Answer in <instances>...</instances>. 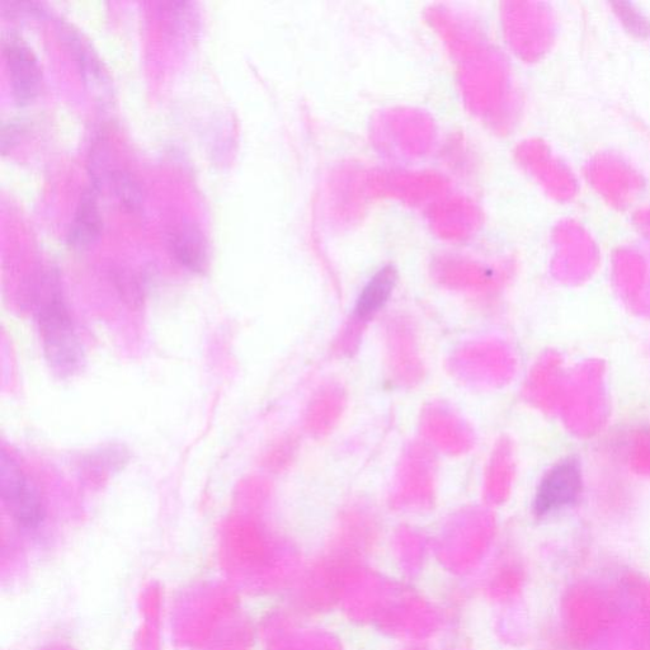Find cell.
Wrapping results in <instances>:
<instances>
[{
    "label": "cell",
    "instance_id": "6da1fadb",
    "mask_svg": "<svg viewBox=\"0 0 650 650\" xmlns=\"http://www.w3.org/2000/svg\"><path fill=\"white\" fill-rule=\"evenodd\" d=\"M35 314L47 364L60 378L83 369L84 350L54 272L41 273L35 286Z\"/></svg>",
    "mask_w": 650,
    "mask_h": 650
},
{
    "label": "cell",
    "instance_id": "7a4b0ae2",
    "mask_svg": "<svg viewBox=\"0 0 650 650\" xmlns=\"http://www.w3.org/2000/svg\"><path fill=\"white\" fill-rule=\"evenodd\" d=\"M0 494L9 513L25 529H36L44 521L45 510L39 492L7 451L0 455Z\"/></svg>",
    "mask_w": 650,
    "mask_h": 650
},
{
    "label": "cell",
    "instance_id": "3957f363",
    "mask_svg": "<svg viewBox=\"0 0 650 650\" xmlns=\"http://www.w3.org/2000/svg\"><path fill=\"white\" fill-rule=\"evenodd\" d=\"M58 32L78 65L84 86L98 102H110L113 96L110 73L86 36L67 21L61 20L58 21Z\"/></svg>",
    "mask_w": 650,
    "mask_h": 650
},
{
    "label": "cell",
    "instance_id": "277c9868",
    "mask_svg": "<svg viewBox=\"0 0 650 650\" xmlns=\"http://www.w3.org/2000/svg\"><path fill=\"white\" fill-rule=\"evenodd\" d=\"M3 55L14 100L20 105L34 101L42 84L41 67L34 51L20 37L8 35L3 40Z\"/></svg>",
    "mask_w": 650,
    "mask_h": 650
},
{
    "label": "cell",
    "instance_id": "5b68a950",
    "mask_svg": "<svg viewBox=\"0 0 650 650\" xmlns=\"http://www.w3.org/2000/svg\"><path fill=\"white\" fill-rule=\"evenodd\" d=\"M581 471L576 461L568 460L546 475L536 496L535 510L545 515L573 502L581 489Z\"/></svg>",
    "mask_w": 650,
    "mask_h": 650
},
{
    "label": "cell",
    "instance_id": "8992f818",
    "mask_svg": "<svg viewBox=\"0 0 650 650\" xmlns=\"http://www.w3.org/2000/svg\"><path fill=\"white\" fill-rule=\"evenodd\" d=\"M168 246L174 261L185 270L201 275L209 267V242L196 224L177 225L169 234Z\"/></svg>",
    "mask_w": 650,
    "mask_h": 650
},
{
    "label": "cell",
    "instance_id": "52a82bcc",
    "mask_svg": "<svg viewBox=\"0 0 650 650\" xmlns=\"http://www.w3.org/2000/svg\"><path fill=\"white\" fill-rule=\"evenodd\" d=\"M96 188H87L80 196L74 219L70 223L67 243L75 251H87L100 240L103 220Z\"/></svg>",
    "mask_w": 650,
    "mask_h": 650
},
{
    "label": "cell",
    "instance_id": "ba28073f",
    "mask_svg": "<svg viewBox=\"0 0 650 650\" xmlns=\"http://www.w3.org/2000/svg\"><path fill=\"white\" fill-rule=\"evenodd\" d=\"M397 284V271L393 266H386L380 270L361 291L357 300L355 315L357 319L367 320L388 303L390 296Z\"/></svg>",
    "mask_w": 650,
    "mask_h": 650
},
{
    "label": "cell",
    "instance_id": "9c48e42d",
    "mask_svg": "<svg viewBox=\"0 0 650 650\" xmlns=\"http://www.w3.org/2000/svg\"><path fill=\"white\" fill-rule=\"evenodd\" d=\"M160 12L173 36L186 39L195 34L199 25V13L190 2H166L160 4Z\"/></svg>",
    "mask_w": 650,
    "mask_h": 650
},
{
    "label": "cell",
    "instance_id": "30bf717a",
    "mask_svg": "<svg viewBox=\"0 0 650 650\" xmlns=\"http://www.w3.org/2000/svg\"><path fill=\"white\" fill-rule=\"evenodd\" d=\"M108 182L121 205L133 213H138L141 210L144 205L143 188L133 174L115 169V171H111Z\"/></svg>",
    "mask_w": 650,
    "mask_h": 650
},
{
    "label": "cell",
    "instance_id": "8fae6325",
    "mask_svg": "<svg viewBox=\"0 0 650 650\" xmlns=\"http://www.w3.org/2000/svg\"><path fill=\"white\" fill-rule=\"evenodd\" d=\"M0 8L4 16L9 17H34L44 20L50 16L49 9L36 2H2Z\"/></svg>",
    "mask_w": 650,
    "mask_h": 650
},
{
    "label": "cell",
    "instance_id": "7c38bea8",
    "mask_svg": "<svg viewBox=\"0 0 650 650\" xmlns=\"http://www.w3.org/2000/svg\"><path fill=\"white\" fill-rule=\"evenodd\" d=\"M23 131H25V127L20 121L4 122L2 134H0V145H2L3 154H6L9 149H12L18 143Z\"/></svg>",
    "mask_w": 650,
    "mask_h": 650
}]
</instances>
